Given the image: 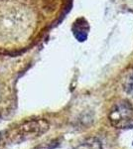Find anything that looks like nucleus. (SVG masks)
Masks as SVG:
<instances>
[{"label":"nucleus","instance_id":"1","mask_svg":"<svg viewBox=\"0 0 133 149\" xmlns=\"http://www.w3.org/2000/svg\"><path fill=\"white\" fill-rule=\"evenodd\" d=\"M108 117L111 125L115 128H133V105L127 100L115 103Z\"/></svg>","mask_w":133,"mask_h":149},{"label":"nucleus","instance_id":"2","mask_svg":"<svg viewBox=\"0 0 133 149\" xmlns=\"http://www.w3.org/2000/svg\"><path fill=\"white\" fill-rule=\"evenodd\" d=\"M48 128H49V123L44 119L28 121L19 127L18 136H22L24 139L36 137V136L45 133L48 130Z\"/></svg>","mask_w":133,"mask_h":149},{"label":"nucleus","instance_id":"3","mask_svg":"<svg viewBox=\"0 0 133 149\" xmlns=\"http://www.w3.org/2000/svg\"><path fill=\"white\" fill-rule=\"evenodd\" d=\"M89 32V25L88 21L84 18H79L74 23L72 26V33L74 36L78 39L79 42H84L86 40Z\"/></svg>","mask_w":133,"mask_h":149},{"label":"nucleus","instance_id":"4","mask_svg":"<svg viewBox=\"0 0 133 149\" xmlns=\"http://www.w3.org/2000/svg\"><path fill=\"white\" fill-rule=\"evenodd\" d=\"M75 149H103V146L97 137H88L79 143Z\"/></svg>","mask_w":133,"mask_h":149},{"label":"nucleus","instance_id":"5","mask_svg":"<svg viewBox=\"0 0 133 149\" xmlns=\"http://www.w3.org/2000/svg\"><path fill=\"white\" fill-rule=\"evenodd\" d=\"M124 91L133 97V73L129 74L124 81Z\"/></svg>","mask_w":133,"mask_h":149},{"label":"nucleus","instance_id":"6","mask_svg":"<svg viewBox=\"0 0 133 149\" xmlns=\"http://www.w3.org/2000/svg\"><path fill=\"white\" fill-rule=\"evenodd\" d=\"M58 141L57 140H53L51 141V142H48V143H44L43 145L39 146L38 148L36 149H54L58 146Z\"/></svg>","mask_w":133,"mask_h":149}]
</instances>
